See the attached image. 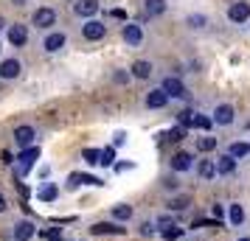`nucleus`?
Wrapping results in <instances>:
<instances>
[{
	"instance_id": "nucleus-1",
	"label": "nucleus",
	"mask_w": 250,
	"mask_h": 241,
	"mask_svg": "<svg viewBox=\"0 0 250 241\" xmlns=\"http://www.w3.org/2000/svg\"><path fill=\"white\" fill-rule=\"evenodd\" d=\"M104 34H107V25L99 23V20H87V23L82 25V37H84V39H90V42L104 39Z\"/></svg>"
},
{
	"instance_id": "nucleus-2",
	"label": "nucleus",
	"mask_w": 250,
	"mask_h": 241,
	"mask_svg": "<svg viewBox=\"0 0 250 241\" xmlns=\"http://www.w3.org/2000/svg\"><path fill=\"white\" fill-rule=\"evenodd\" d=\"M163 93L169 95V98H186L188 93H186V84H183L177 76H169V79L163 81Z\"/></svg>"
},
{
	"instance_id": "nucleus-3",
	"label": "nucleus",
	"mask_w": 250,
	"mask_h": 241,
	"mask_svg": "<svg viewBox=\"0 0 250 241\" xmlns=\"http://www.w3.org/2000/svg\"><path fill=\"white\" fill-rule=\"evenodd\" d=\"M34 127H17L14 129V143L20 146V151L23 149H31V143H34Z\"/></svg>"
},
{
	"instance_id": "nucleus-4",
	"label": "nucleus",
	"mask_w": 250,
	"mask_h": 241,
	"mask_svg": "<svg viewBox=\"0 0 250 241\" xmlns=\"http://www.w3.org/2000/svg\"><path fill=\"white\" fill-rule=\"evenodd\" d=\"M73 12L79 14V17H84V20H93L96 12H99V0H76L73 3Z\"/></svg>"
},
{
	"instance_id": "nucleus-5",
	"label": "nucleus",
	"mask_w": 250,
	"mask_h": 241,
	"mask_svg": "<svg viewBox=\"0 0 250 241\" xmlns=\"http://www.w3.org/2000/svg\"><path fill=\"white\" fill-rule=\"evenodd\" d=\"M31 23H34L37 28H51V25L57 23V12H54V9H37L34 17H31Z\"/></svg>"
},
{
	"instance_id": "nucleus-6",
	"label": "nucleus",
	"mask_w": 250,
	"mask_h": 241,
	"mask_svg": "<svg viewBox=\"0 0 250 241\" xmlns=\"http://www.w3.org/2000/svg\"><path fill=\"white\" fill-rule=\"evenodd\" d=\"M228 17H230V23H248L250 20V6L248 3H233L230 9H228Z\"/></svg>"
},
{
	"instance_id": "nucleus-7",
	"label": "nucleus",
	"mask_w": 250,
	"mask_h": 241,
	"mask_svg": "<svg viewBox=\"0 0 250 241\" xmlns=\"http://www.w3.org/2000/svg\"><path fill=\"white\" fill-rule=\"evenodd\" d=\"M214 124H219V127H230L233 124V107L230 104H219L214 110V118H211Z\"/></svg>"
},
{
	"instance_id": "nucleus-8",
	"label": "nucleus",
	"mask_w": 250,
	"mask_h": 241,
	"mask_svg": "<svg viewBox=\"0 0 250 241\" xmlns=\"http://www.w3.org/2000/svg\"><path fill=\"white\" fill-rule=\"evenodd\" d=\"M23 73V65L17 59H3L0 62V79H17Z\"/></svg>"
},
{
	"instance_id": "nucleus-9",
	"label": "nucleus",
	"mask_w": 250,
	"mask_h": 241,
	"mask_svg": "<svg viewBox=\"0 0 250 241\" xmlns=\"http://www.w3.org/2000/svg\"><path fill=\"white\" fill-rule=\"evenodd\" d=\"M68 45V37L59 34V31H54V34L45 37V42H42V48H45L48 54H57V51H62V48Z\"/></svg>"
},
{
	"instance_id": "nucleus-10",
	"label": "nucleus",
	"mask_w": 250,
	"mask_h": 241,
	"mask_svg": "<svg viewBox=\"0 0 250 241\" xmlns=\"http://www.w3.org/2000/svg\"><path fill=\"white\" fill-rule=\"evenodd\" d=\"M40 157V149L37 146H31V149H23L20 151V171H17V180H20V174H25L31 166H34V160Z\"/></svg>"
},
{
	"instance_id": "nucleus-11",
	"label": "nucleus",
	"mask_w": 250,
	"mask_h": 241,
	"mask_svg": "<svg viewBox=\"0 0 250 241\" xmlns=\"http://www.w3.org/2000/svg\"><path fill=\"white\" fill-rule=\"evenodd\" d=\"M34 233H37V227H34V222H28V219L14 224V241H28Z\"/></svg>"
},
{
	"instance_id": "nucleus-12",
	"label": "nucleus",
	"mask_w": 250,
	"mask_h": 241,
	"mask_svg": "<svg viewBox=\"0 0 250 241\" xmlns=\"http://www.w3.org/2000/svg\"><path fill=\"white\" fill-rule=\"evenodd\" d=\"M9 42H12V45H17V48H23L25 42H28V28H25V25H12V28H9Z\"/></svg>"
},
{
	"instance_id": "nucleus-13",
	"label": "nucleus",
	"mask_w": 250,
	"mask_h": 241,
	"mask_svg": "<svg viewBox=\"0 0 250 241\" xmlns=\"http://www.w3.org/2000/svg\"><path fill=\"white\" fill-rule=\"evenodd\" d=\"M191 166H194V157L188 154V151H177V154L171 157V168H174L177 174H180V171H188Z\"/></svg>"
},
{
	"instance_id": "nucleus-14",
	"label": "nucleus",
	"mask_w": 250,
	"mask_h": 241,
	"mask_svg": "<svg viewBox=\"0 0 250 241\" xmlns=\"http://www.w3.org/2000/svg\"><path fill=\"white\" fill-rule=\"evenodd\" d=\"M93 236H107V233H113V236H124L126 227H118V224H110V222H99V224H93L90 227Z\"/></svg>"
},
{
	"instance_id": "nucleus-15",
	"label": "nucleus",
	"mask_w": 250,
	"mask_h": 241,
	"mask_svg": "<svg viewBox=\"0 0 250 241\" xmlns=\"http://www.w3.org/2000/svg\"><path fill=\"white\" fill-rule=\"evenodd\" d=\"M166 104H169V95L163 93V87H160V90H152L146 95V107L149 110H163Z\"/></svg>"
},
{
	"instance_id": "nucleus-16",
	"label": "nucleus",
	"mask_w": 250,
	"mask_h": 241,
	"mask_svg": "<svg viewBox=\"0 0 250 241\" xmlns=\"http://www.w3.org/2000/svg\"><path fill=\"white\" fill-rule=\"evenodd\" d=\"M141 39H144V31H141V25L126 23V25H124V42H126V45H141Z\"/></svg>"
},
{
	"instance_id": "nucleus-17",
	"label": "nucleus",
	"mask_w": 250,
	"mask_h": 241,
	"mask_svg": "<svg viewBox=\"0 0 250 241\" xmlns=\"http://www.w3.org/2000/svg\"><path fill=\"white\" fill-rule=\"evenodd\" d=\"M236 171V157H230V154H222L219 160H216V174H233Z\"/></svg>"
},
{
	"instance_id": "nucleus-18",
	"label": "nucleus",
	"mask_w": 250,
	"mask_h": 241,
	"mask_svg": "<svg viewBox=\"0 0 250 241\" xmlns=\"http://www.w3.org/2000/svg\"><path fill=\"white\" fill-rule=\"evenodd\" d=\"M132 76H135V79H149V76H152V62H146V59L132 62Z\"/></svg>"
},
{
	"instance_id": "nucleus-19",
	"label": "nucleus",
	"mask_w": 250,
	"mask_h": 241,
	"mask_svg": "<svg viewBox=\"0 0 250 241\" xmlns=\"http://www.w3.org/2000/svg\"><path fill=\"white\" fill-rule=\"evenodd\" d=\"M37 196H40L42 202H54V199L59 196V191H57V185H54V183H45V185H40Z\"/></svg>"
},
{
	"instance_id": "nucleus-20",
	"label": "nucleus",
	"mask_w": 250,
	"mask_h": 241,
	"mask_svg": "<svg viewBox=\"0 0 250 241\" xmlns=\"http://www.w3.org/2000/svg\"><path fill=\"white\" fill-rule=\"evenodd\" d=\"M144 9H146L149 17H158V14L166 12V0H144Z\"/></svg>"
},
{
	"instance_id": "nucleus-21",
	"label": "nucleus",
	"mask_w": 250,
	"mask_h": 241,
	"mask_svg": "<svg viewBox=\"0 0 250 241\" xmlns=\"http://www.w3.org/2000/svg\"><path fill=\"white\" fill-rule=\"evenodd\" d=\"M197 171H200V177H203V180H214V177H216V163L214 160H200Z\"/></svg>"
},
{
	"instance_id": "nucleus-22",
	"label": "nucleus",
	"mask_w": 250,
	"mask_h": 241,
	"mask_svg": "<svg viewBox=\"0 0 250 241\" xmlns=\"http://www.w3.org/2000/svg\"><path fill=\"white\" fill-rule=\"evenodd\" d=\"M160 236H163L166 241H177V239H183V236H186V230H183L180 224H169V227L160 230Z\"/></svg>"
},
{
	"instance_id": "nucleus-23",
	"label": "nucleus",
	"mask_w": 250,
	"mask_h": 241,
	"mask_svg": "<svg viewBox=\"0 0 250 241\" xmlns=\"http://www.w3.org/2000/svg\"><path fill=\"white\" fill-rule=\"evenodd\" d=\"M188 205H191V196H186V194H180V196H174L169 202V207L177 213V210H188Z\"/></svg>"
},
{
	"instance_id": "nucleus-24",
	"label": "nucleus",
	"mask_w": 250,
	"mask_h": 241,
	"mask_svg": "<svg viewBox=\"0 0 250 241\" xmlns=\"http://www.w3.org/2000/svg\"><path fill=\"white\" fill-rule=\"evenodd\" d=\"M113 219L115 222H126V219H132V205H115L113 207Z\"/></svg>"
},
{
	"instance_id": "nucleus-25",
	"label": "nucleus",
	"mask_w": 250,
	"mask_h": 241,
	"mask_svg": "<svg viewBox=\"0 0 250 241\" xmlns=\"http://www.w3.org/2000/svg\"><path fill=\"white\" fill-rule=\"evenodd\" d=\"M216 149V138H211V135H203V138H197V151H214Z\"/></svg>"
},
{
	"instance_id": "nucleus-26",
	"label": "nucleus",
	"mask_w": 250,
	"mask_h": 241,
	"mask_svg": "<svg viewBox=\"0 0 250 241\" xmlns=\"http://www.w3.org/2000/svg\"><path fill=\"white\" fill-rule=\"evenodd\" d=\"M228 219H230V224H242L245 222V207L242 205H230V210H228Z\"/></svg>"
},
{
	"instance_id": "nucleus-27",
	"label": "nucleus",
	"mask_w": 250,
	"mask_h": 241,
	"mask_svg": "<svg viewBox=\"0 0 250 241\" xmlns=\"http://www.w3.org/2000/svg\"><path fill=\"white\" fill-rule=\"evenodd\" d=\"M228 154H230V157H248L250 154V143H230V149H228Z\"/></svg>"
},
{
	"instance_id": "nucleus-28",
	"label": "nucleus",
	"mask_w": 250,
	"mask_h": 241,
	"mask_svg": "<svg viewBox=\"0 0 250 241\" xmlns=\"http://www.w3.org/2000/svg\"><path fill=\"white\" fill-rule=\"evenodd\" d=\"M211 124H214V121H211V118H205V115H194V121H191V127L194 129H203V132H208Z\"/></svg>"
},
{
	"instance_id": "nucleus-29",
	"label": "nucleus",
	"mask_w": 250,
	"mask_h": 241,
	"mask_svg": "<svg viewBox=\"0 0 250 241\" xmlns=\"http://www.w3.org/2000/svg\"><path fill=\"white\" fill-rule=\"evenodd\" d=\"M163 140H183L186 138V127H174V129H169L166 135H160Z\"/></svg>"
},
{
	"instance_id": "nucleus-30",
	"label": "nucleus",
	"mask_w": 250,
	"mask_h": 241,
	"mask_svg": "<svg viewBox=\"0 0 250 241\" xmlns=\"http://www.w3.org/2000/svg\"><path fill=\"white\" fill-rule=\"evenodd\" d=\"M82 157H84V163H87V166H99V160H102V151L84 149V154H82Z\"/></svg>"
},
{
	"instance_id": "nucleus-31",
	"label": "nucleus",
	"mask_w": 250,
	"mask_h": 241,
	"mask_svg": "<svg viewBox=\"0 0 250 241\" xmlns=\"http://www.w3.org/2000/svg\"><path fill=\"white\" fill-rule=\"evenodd\" d=\"M113 163H115V149L110 146V149H104V151H102V160H99V166H107V168H110Z\"/></svg>"
},
{
	"instance_id": "nucleus-32",
	"label": "nucleus",
	"mask_w": 250,
	"mask_h": 241,
	"mask_svg": "<svg viewBox=\"0 0 250 241\" xmlns=\"http://www.w3.org/2000/svg\"><path fill=\"white\" fill-rule=\"evenodd\" d=\"M205 23H208V20H205L203 14H191V17H188V25H191V28H203Z\"/></svg>"
},
{
	"instance_id": "nucleus-33",
	"label": "nucleus",
	"mask_w": 250,
	"mask_h": 241,
	"mask_svg": "<svg viewBox=\"0 0 250 241\" xmlns=\"http://www.w3.org/2000/svg\"><path fill=\"white\" fill-rule=\"evenodd\" d=\"M211 219L222 224V219H225V207H222V205H214V207H211Z\"/></svg>"
},
{
	"instance_id": "nucleus-34",
	"label": "nucleus",
	"mask_w": 250,
	"mask_h": 241,
	"mask_svg": "<svg viewBox=\"0 0 250 241\" xmlns=\"http://www.w3.org/2000/svg\"><path fill=\"white\" fill-rule=\"evenodd\" d=\"M191 121H194V112L191 110H183L180 112V127H191Z\"/></svg>"
},
{
	"instance_id": "nucleus-35",
	"label": "nucleus",
	"mask_w": 250,
	"mask_h": 241,
	"mask_svg": "<svg viewBox=\"0 0 250 241\" xmlns=\"http://www.w3.org/2000/svg\"><path fill=\"white\" fill-rule=\"evenodd\" d=\"M155 224H158V227L163 230V227H169V224H177V222H174V216H169V213H166V216H160L158 222H155Z\"/></svg>"
},
{
	"instance_id": "nucleus-36",
	"label": "nucleus",
	"mask_w": 250,
	"mask_h": 241,
	"mask_svg": "<svg viewBox=\"0 0 250 241\" xmlns=\"http://www.w3.org/2000/svg\"><path fill=\"white\" fill-rule=\"evenodd\" d=\"M141 233H144V236H152V233H155L152 222H144V224H141Z\"/></svg>"
},
{
	"instance_id": "nucleus-37",
	"label": "nucleus",
	"mask_w": 250,
	"mask_h": 241,
	"mask_svg": "<svg viewBox=\"0 0 250 241\" xmlns=\"http://www.w3.org/2000/svg\"><path fill=\"white\" fill-rule=\"evenodd\" d=\"M126 79H129V73H124V70H118V73H115V81H118V84H124Z\"/></svg>"
},
{
	"instance_id": "nucleus-38",
	"label": "nucleus",
	"mask_w": 250,
	"mask_h": 241,
	"mask_svg": "<svg viewBox=\"0 0 250 241\" xmlns=\"http://www.w3.org/2000/svg\"><path fill=\"white\" fill-rule=\"evenodd\" d=\"M6 210V199H3V194H0V213Z\"/></svg>"
},
{
	"instance_id": "nucleus-39",
	"label": "nucleus",
	"mask_w": 250,
	"mask_h": 241,
	"mask_svg": "<svg viewBox=\"0 0 250 241\" xmlns=\"http://www.w3.org/2000/svg\"><path fill=\"white\" fill-rule=\"evenodd\" d=\"M239 241H250V239H239Z\"/></svg>"
},
{
	"instance_id": "nucleus-40",
	"label": "nucleus",
	"mask_w": 250,
	"mask_h": 241,
	"mask_svg": "<svg viewBox=\"0 0 250 241\" xmlns=\"http://www.w3.org/2000/svg\"><path fill=\"white\" fill-rule=\"evenodd\" d=\"M0 25H3V20H0Z\"/></svg>"
}]
</instances>
